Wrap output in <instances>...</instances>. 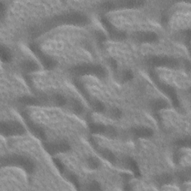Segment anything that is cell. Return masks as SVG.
<instances>
[{
	"instance_id": "obj_2",
	"label": "cell",
	"mask_w": 191,
	"mask_h": 191,
	"mask_svg": "<svg viewBox=\"0 0 191 191\" xmlns=\"http://www.w3.org/2000/svg\"><path fill=\"white\" fill-rule=\"evenodd\" d=\"M1 131L5 135H22L25 130L21 124L16 122H5L1 124Z\"/></svg>"
},
{
	"instance_id": "obj_30",
	"label": "cell",
	"mask_w": 191,
	"mask_h": 191,
	"mask_svg": "<svg viewBox=\"0 0 191 191\" xmlns=\"http://www.w3.org/2000/svg\"><path fill=\"white\" fill-rule=\"evenodd\" d=\"M105 132L109 136H113V135H115V130L112 127H108L107 128H105Z\"/></svg>"
},
{
	"instance_id": "obj_7",
	"label": "cell",
	"mask_w": 191,
	"mask_h": 191,
	"mask_svg": "<svg viewBox=\"0 0 191 191\" xmlns=\"http://www.w3.org/2000/svg\"><path fill=\"white\" fill-rule=\"evenodd\" d=\"M135 37L142 42H153L157 39V35L153 32H138Z\"/></svg>"
},
{
	"instance_id": "obj_21",
	"label": "cell",
	"mask_w": 191,
	"mask_h": 191,
	"mask_svg": "<svg viewBox=\"0 0 191 191\" xmlns=\"http://www.w3.org/2000/svg\"><path fill=\"white\" fill-rule=\"evenodd\" d=\"M143 4V2L141 1H128L125 2L124 5L128 7H137V6H140Z\"/></svg>"
},
{
	"instance_id": "obj_35",
	"label": "cell",
	"mask_w": 191,
	"mask_h": 191,
	"mask_svg": "<svg viewBox=\"0 0 191 191\" xmlns=\"http://www.w3.org/2000/svg\"><path fill=\"white\" fill-rule=\"evenodd\" d=\"M120 113L121 112L118 109H114L113 110V111H112V114H113V117H117H117H120Z\"/></svg>"
},
{
	"instance_id": "obj_29",
	"label": "cell",
	"mask_w": 191,
	"mask_h": 191,
	"mask_svg": "<svg viewBox=\"0 0 191 191\" xmlns=\"http://www.w3.org/2000/svg\"><path fill=\"white\" fill-rule=\"evenodd\" d=\"M69 180H70L71 182L73 183V184L76 186V188H78V179H77V178H76L75 175H70V176H69Z\"/></svg>"
},
{
	"instance_id": "obj_31",
	"label": "cell",
	"mask_w": 191,
	"mask_h": 191,
	"mask_svg": "<svg viewBox=\"0 0 191 191\" xmlns=\"http://www.w3.org/2000/svg\"><path fill=\"white\" fill-rule=\"evenodd\" d=\"M113 6L114 5H113V4L109 2H104V3L102 4V8L104 9H106V10H111V9L113 8Z\"/></svg>"
},
{
	"instance_id": "obj_1",
	"label": "cell",
	"mask_w": 191,
	"mask_h": 191,
	"mask_svg": "<svg viewBox=\"0 0 191 191\" xmlns=\"http://www.w3.org/2000/svg\"><path fill=\"white\" fill-rule=\"evenodd\" d=\"M73 73L78 75L93 74L97 76L103 77L104 76V70L100 66L82 65L77 66L73 69Z\"/></svg>"
},
{
	"instance_id": "obj_27",
	"label": "cell",
	"mask_w": 191,
	"mask_h": 191,
	"mask_svg": "<svg viewBox=\"0 0 191 191\" xmlns=\"http://www.w3.org/2000/svg\"><path fill=\"white\" fill-rule=\"evenodd\" d=\"M53 161H54V163L55 164V165H56L57 168L58 169L59 171L61 172L64 171V165L62 164V163L60 162V161H59L58 159H56V158H55V159L53 160Z\"/></svg>"
},
{
	"instance_id": "obj_9",
	"label": "cell",
	"mask_w": 191,
	"mask_h": 191,
	"mask_svg": "<svg viewBox=\"0 0 191 191\" xmlns=\"http://www.w3.org/2000/svg\"><path fill=\"white\" fill-rule=\"evenodd\" d=\"M135 134L141 137H149L152 135V131L147 128H138L135 130Z\"/></svg>"
},
{
	"instance_id": "obj_28",
	"label": "cell",
	"mask_w": 191,
	"mask_h": 191,
	"mask_svg": "<svg viewBox=\"0 0 191 191\" xmlns=\"http://www.w3.org/2000/svg\"><path fill=\"white\" fill-rule=\"evenodd\" d=\"M190 140L189 139H184V140H179V141L176 142V144L179 146H187L190 145Z\"/></svg>"
},
{
	"instance_id": "obj_33",
	"label": "cell",
	"mask_w": 191,
	"mask_h": 191,
	"mask_svg": "<svg viewBox=\"0 0 191 191\" xmlns=\"http://www.w3.org/2000/svg\"><path fill=\"white\" fill-rule=\"evenodd\" d=\"M95 34H96V37H97L99 41L102 42V41H104V40H105V36H104V34H102V32H96Z\"/></svg>"
},
{
	"instance_id": "obj_6",
	"label": "cell",
	"mask_w": 191,
	"mask_h": 191,
	"mask_svg": "<svg viewBox=\"0 0 191 191\" xmlns=\"http://www.w3.org/2000/svg\"><path fill=\"white\" fill-rule=\"evenodd\" d=\"M152 63L157 66H168L175 67L177 65V61L175 59L169 58L166 57H155L152 59Z\"/></svg>"
},
{
	"instance_id": "obj_26",
	"label": "cell",
	"mask_w": 191,
	"mask_h": 191,
	"mask_svg": "<svg viewBox=\"0 0 191 191\" xmlns=\"http://www.w3.org/2000/svg\"><path fill=\"white\" fill-rule=\"evenodd\" d=\"M88 164L90 167H92V168H96L98 166H99V163H98V161L95 159V158H90L88 160Z\"/></svg>"
},
{
	"instance_id": "obj_23",
	"label": "cell",
	"mask_w": 191,
	"mask_h": 191,
	"mask_svg": "<svg viewBox=\"0 0 191 191\" xmlns=\"http://www.w3.org/2000/svg\"><path fill=\"white\" fill-rule=\"evenodd\" d=\"M73 108L75 111L77 112V113H81L82 111V106L77 101L73 102Z\"/></svg>"
},
{
	"instance_id": "obj_13",
	"label": "cell",
	"mask_w": 191,
	"mask_h": 191,
	"mask_svg": "<svg viewBox=\"0 0 191 191\" xmlns=\"http://www.w3.org/2000/svg\"><path fill=\"white\" fill-rule=\"evenodd\" d=\"M127 164L128 166H129L130 169L133 171V172L137 175V176H139L140 175V171H139V169H138V166L137 165L136 162L135 161H133L131 158H128L127 159Z\"/></svg>"
},
{
	"instance_id": "obj_19",
	"label": "cell",
	"mask_w": 191,
	"mask_h": 191,
	"mask_svg": "<svg viewBox=\"0 0 191 191\" xmlns=\"http://www.w3.org/2000/svg\"><path fill=\"white\" fill-rule=\"evenodd\" d=\"M102 156L105 159L109 161L110 162H112V161H114V156L112 154V152H111L110 151L103 150L102 152Z\"/></svg>"
},
{
	"instance_id": "obj_32",
	"label": "cell",
	"mask_w": 191,
	"mask_h": 191,
	"mask_svg": "<svg viewBox=\"0 0 191 191\" xmlns=\"http://www.w3.org/2000/svg\"><path fill=\"white\" fill-rule=\"evenodd\" d=\"M89 188H90V190H100L99 185L96 182H93L92 184H90Z\"/></svg>"
},
{
	"instance_id": "obj_12",
	"label": "cell",
	"mask_w": 191,
	"mask_h": 191,
	"mask_svg": "<svg viewBox=\"0 0 191 191\" xmlns=\"http://www.w3.org/2000/svg\"><path fill=\"white\" fill-rule=\"evenodd\" d=\"M90 131L93 133H95V134H101V133L105 132V128L102 125H99V124H91L90 126Z\"/></svg>"
},
{
	"instance_id": "obj_3",
	"label": "cell",
	"mask_w": 191,
	"mask_h": 191,
	"mask_svg": "<svg viewBox=\"0 0 191 191\" xmlns=\"http://www.w3.org/2000/svg\"><path fill=\"white\" fill-rule=\"evenodd\" d=\"M6 164H14L19 165L22 166L23 169H25V171L28 172H32L34 170V165L29 160L26 159L25 157H20V156H13L5 159Z\"/></svg>"
},
{
	"instance_id": "obj_17",
	"label": "cell",
	"mask_w": 191,
	"mask_h": 191,
	"mask_svg": "<svg viewBox=\"0 0 191 191\" xmlns=\"http://www.w3.org/2000/svg\"><path fill=\"white\" fill-rule=\"evenodd\" d=\"M20 102L25 104H37V100L33 97L30 96H23L21 99H20Z\"/></svg>"
},
{
	"instance_id": "obj_11",
	"label": "cell",
	"mask_w": 191,
	"mask_h": 191,
	"mask_svg": "<svg viewBox=\"0 0 191 191\" xmlns=\"http://www.w3.org/2000/svg\"><path fill=\"white\" fill-rule=\"evenodd\" d=\"M22 67L25 70L28 71V72H33V71H35L36 69H37V64L33 61H30V60H27V61L24 62Z\"/></svg>"
},
{
	"instance_id": "obj_16",
	"label": "cell",
	"mask_w": 191,
	"mask_h": 191,
	"mask_svg": "<svg viewBox=\"0 0 191 191\" xmlns=\"http://www.w3.org/2000/svg\"><path fill=\"white\" fill-rule=\"evenodd\" d=\"M0 54H1V58H2V60L3 61H9L11 60V55H10V52L8 51L7 49H5V47L1 48V50H0Z\"/></svg>"
},
{
	"instance_id": "obj_36",
	"label": "cell",
	"mask_w": 191,
	"mask_h": 191,
	"mask_svg": "<svg viewBox=\"0 0 191 191\" xmlns=\"http://www.w3.org/2000/svg\"><path fill=\"white\" fill-rule=\"evenodd\" d=\"M110 63H111V65L112 67L113 68L117 67V63H116L115 60H113L111 59V60H110Z\"/></svg>"
},
{
	"instance_id": "obj_4",
	"label": "cell",
	"mask_w": 191,
	"mask_h": 191,
	"mask_svg": "<svg viewBox=\"0 0 191 191\" xmlns=\"http://www.w3.org/2000/svg\"><path fill=\"white\" fill-rule=\"evenodd\" d=\"M58 20L60 22L69 23V24H83L86 23L87 18L81 14L71 13L60 16Z\"/></svg>"
},
{
	"instance_id": "obj_18",
	"label": "cell",
	"mask_w": 191,
	"mask_h": 191,
	"mask_svg": "<svg viewBox=\"0 0 191 191\" xmlns=\"http://www.w3.org/2000/svg\"><path fill=\"white\" fill-rule=\"evenodd\" d=\"M157 181L161 184H168L169 182H170L172 180V178L170 175H167V174H164V175H162L161 176L157 178Z\"/></svg>"
},
{
	"instance_id": "obj_22",
	"label": "cell",
	"mask_w": 191,
	"mask_h": 191,
	"mask_svg": "<svg viewBox=\"0 0 191 191\" xmlns=\"http://www.w3.org/2000/svg\"><path fill=\"white\" fill-rule=\"evenodd\" d=\"M55 101L57 104H58V105H64L66 102L64 98L60 95H55Z\"/></svg>"
},
{
	"instance_id": "obj_8",
	"label": "cell",
	"mask_w": 191,
	"mask_h": 191,
	"mask_svg": "<svg viewBox=\"0 0 191 191\" xmlns=\"http://www.w3.org/2000/svg\"><path fill=\"white\" fill-rule=\"evenodd\" d=\"M161 90L164 91L167 95H169L170 97V99H172V103L175 105V107L179 106V101H178L177 99V95H176V93H175V90L172 89V87H171L170 86H168V85H161Z\"/></svg>"
},
{
	"instance_id": "obj_24",
	"label": "cell",
	"mask_w": 191,
	"mask_h": 191,
	"mask_svg": "<svg viewBox=\"0 0 191 191\" xmlns=\"http://www.w3.org/2000/svg\"><path fill=\"white\" fill-rule=\"evenodd\" d=\"M102 23H103V25H104V26H105V28H106L107 29H108V30L109 31L110 33H111V34L112 32H113V31H114V29H113V26H112V25H111V23H110L108 21V20H104V19H102Z\"/></svg>"
},
{
	"instance_id": "obj_5",
	"label": "cell",
	"mask_w": 191,
	"mask_h": 191,
	"mask_svg": "<svg viewBox=\"0 0 191 191\" xmlns=\"http://www.w3.org/2000/svg\"><path fill=\"white\" fill-rule=\"evenodd\" d=\"M30 47H31V49H32V51L34 52V53H35L37 56L39 57L40 59H41V62H42L43 64V66H44L45 67L47 68V69H51V68L53 67L54 65H55V62L52 60L50 58H49V57H47V56H46L45 55H43V54L41 52V50H40L37 47V46H34V45H31Z\"/></svg>"
},
{
	"instance_id": "obj_25",
	"label": "cell",
	"mask_w": 191,
	"mask_h": 191,
	"mask_svg": "<svg viewBox=\"0 0 191 191\" xmlns=\"http://www.w3.org/2000/svg\"><path fill=\"white\" fill-rule=\"evenodd\" d=\"M93 108H95V111H102L103 110H104V106H103V104H102L101 102H99L98 101L94 102Z\"/></svg>"
},
{
	"instance_id": "obj_10",
	"label": "cell",
	"mask_w": 191,
	"mask_h": 191,
	"mask_svg": "<svg viewBox=\"0 0 191 191\" xmlns=\"http://www.w3.org/2000/svg\"><path fill=\"white\" fill-rule=\"evenodd\" d=\"M28 127L32 130V131L33 132L34 135H36L37 137H38L39 138H41V139H43L45 138V135L44 132L41 129V128L37 126L36 125H34V123H32V122H29L28 123Z\"/></svg>"
},
{
	"instance_id": "obj_15",
	"label": "cell",
	"mask_w": 191,
	"mask_h": 191,
	"mask_svg": "<svg viewBox=\"0 0 191 191\" xmlns=\"http://www.w3.org/2000/svg\"><path fill=\"white\" fill-rule=\"evenodd\" d=\"M44 148L50 155H54L59 152L58 149V146L57 144H52V143H46L44 145Z\"/></svg>"
},
{
	"instance_id": "obj_14",
	"label": "cell",
	"mask_w": 191,
	"mask_h": 191,
	"mask_svg": "<svg viewBox=\"0 0 191 191\" xmlns=\"http://www.w3.org/2000/svg\"><path fill=\"white\" fill-rule=\"evenodd\" d=\"M152 107L156 110H161L167 107V104L164 100L157 99L152 102Z\"/></svg>"
},
{
	"instance_id": "obj_34",
	"label": "cell",
	"mask_w": 191,
	"mask_h": 191,
	"mask_svg": "<svg viewBox=\"0 0 191 191\" xmlns=\"http://www.w3.org/2000/svg\"><path fill=\"white\" fill-rule=\"evenodd\" d=\"M124 77L127 80L131 79L132 78V73H131V71H126V73H125V75H124Z\"/></svg>"
},
{
	"instance_id": "obj_20",
	"label": "cell",
	"mask_w": 191,
	"mask_h": 191,
	"mask_svg": "<svg viewBox=\"0 0 191 191\" xmlns=\"http://www.w3.org/2000/svg\"><path fill=\"white\" fill-rule=\"evenodd\" d=\"M57 146H58L59 152H66L69 149V145L65 142H60L58 144H57Z\"/></svg>"
}]
</instances>
